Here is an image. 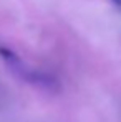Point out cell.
Returning a JSON list of instances; mask_svg holds the SVG:
<instances>
[{"label": "cell", "instance_id": "obj_1", "mask_svg": "<svg viewBox=\"0 0 121 122\" xmlns=\"http://www.w3.org/2000/svg\"><path fill=\"white\" fill-rule=\"evenodd\" d=\"M113 3H115L116 7H120V8H121V0H113Z\"/></svg>", "mask_w": 121, "mask_h": 122}]
</instances>
